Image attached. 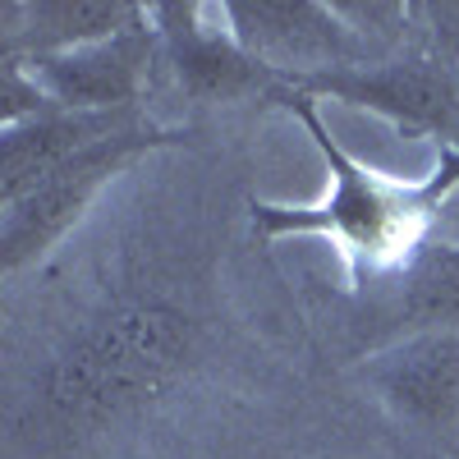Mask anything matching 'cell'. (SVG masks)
<instances>
[{
  "mask_svg": "<svg viewBox=\"0 0 459 459\" xmlns=\"http://www.w3.org/2000/svg\"><path fill=\"white\" fill-rule=\"evenodd\" d=\"M138 125L134 110L120 115H74V110H47L37 120L0 129V203H14L19 194L51 175L74 152H83L110 134Z\"/></svg>",
  "mask_w": 459,
  "mask_h": 459,
  "instance_id": "obj_9",
  "label": "cell"
},
{
  "mask_svg": "<svg viewBox=\"0 0 459 459\" xmlns=\"http://www.w3.org/2000/svg\"><path fill=\"white\" fill-rule=\"evenodd\" d=\"M285 106L303 120L313 147L322 152V161L331 170V194L317 207L257 203L253 225L266 239H285V235L331 239V248L354 266V276H386V272L400 276L418 257V248L441 230V216H446L450 198L459 194V147L441 152V166L428 179L404 184V179L377 175L363 161H354L350 152L331 138L313 97L285 88Z\"/></svg>",
  "mask_w": 459,
  "mask_h": 459,
  "instance_id": "obj_1",
  "label": "cell"
},
{
  "mask_svg": "<svg viewBox=\"0 0 459 459\" xmlns=\"http://www.w3.org/2000/svg\"><path fill=\"white\" fill-rule=\"evenodd\" d=\"M235 42L262 60L281 83L313 79L326 69L363 65L359 28L340 14V5L317 0H230L221 5Z\"/></svg>",
  "mask_w": 459,
  "mask_h": 459,
  "instance_id": "obj_5",
  "label": "cell"
},
{
  "mask_svg": "<svg viewBox=\"0 0 459 459\" xmlns=\"http://www.w3.org/2000/svg\"><path fill=\"white\" fill-rule=\"evenodd\" d=\"M437 235H450V239H459V216H446V221H441V230H437Z\"/></svg>",
  "mask_w": 459,
  "mask_h": 459,
  "instance_id": "obj_12",
  "label": "cell"
},
{
  "mask_svg": "<svg viewBox=\"0 0 459 459\" xmlns=\"http://www.w3.org/2000/svg\"><path fill=\"white\" fill-rule=\"evenodd\" d=\"M161 51L175 79L198 101H244L281 83L262 60H253L225 28L221 5H152Z\"/></svg>",
  "mask_w": 459,
  "mask_h": 459,
  "instance_id": "obj_8",
  "label": "cell"
},
{
  "mask_svg": "<svg viewBox=\"0 0 459 459\" xmlns=\"http://www.w3.org/2000/svg\"><path fill=\"white\" fill-rule=\"evenodd\" d=\"M147 5L134 0H32V5H10L5 10V32H0V56H56L74 51L88 42H106V37L143 23Z\"/></svg>",
  "mask_w": 459,
  "mask_h": 459,
  "instance_id": "obj_10",
  "label": "cell"
},
{
  "mask_svg": "<svg viewBox=\"0 0 459 459\" xmlns=\"http://www.w3.org/2000/svg\"><path fill=\"white\" fill-rule=\"evenodd\" d=\"M161 51L157 23H152V5L143 14V23L106 37V42H88L74 51H56V56H32L19 60L32 83L47 92V101L56 110H74V115H120L134 110L138 97L152 83V60Z\"/></svg>",
  "mask_w": 459,
  "mask_h": 459,
  "instance_id": "obj_6",
  "label": "cell"
},
{
  "mask_svg": "<svg viewBox=\"0 0 459 459\" xmlns=\"http://www.w3.org/2000/svg\"><path fill=\"white\" fill-rule=\"evenodd\" d=\"M368 386L404 428L459 441V331H404L363 363Z\"/></svg>",
  "mask_w": 459,
  "mask_h": 459,
  "instance_id": "obj_7",
  "label": "cell"
},
{
  "mask_svg": "<svg viewBox=\"0 0 459 459\" xmlns=\"http://www.w3.org/2000/svg\"><path fill=\"white\" fill-rule=\"evenodd\" d=\"M303 97H331L344 106L372 110L381 120H391L413 134H437L446 147H459V74L450 60L413 51L400 60H363V65H344L326 69L313 79L285 83Z\"/></svg>",
  "mask_w": 459,
  "mask_h": 459,
  "instance_id": "obj_4",
  "label": "cell"
},
{
  "mask_svg": "<svg viewBox=\"0 0 459 459\" xmlns=\"http://www.w3.org/2000/svg\"><path fill=\"white\" fill-rule=\"evenodd\" d=\"M161 143H166L161 129L138 120V125L110 134L83 152H74L69 161H60L51 175H42L14 203H0V266L19 272V266L51 253L88 216V207L101 198V188L115 175H125V166L138 152L161 147Z\"/></svg>",
  "mask_w": 459,
  "mask_h": 459,
  "instance_id": "obj_3",
  "label": "cell"
},
{
  "mask_svg": "<svg viewBox=\"0 0 459 459\" xmlns=\"http://www.w3.org/2000/svg\"><path fill=\"white\" fill-rule=\"evenodd\" d=\"M395 308L409 331H432V326L459 331V239L432 235L418 248V257L400 272Z\"/></svg>",
  "mask_w": 459,
  "mask_h": 459,
  "instance_id": "obj_11",
  "label": "cell"
},
{
  "mask_svg": "<svg viewBox=\"0 0 459 459\" xmlns=\"http://www.w3.org/2000/svg\"><path fill=\"white\" fill-rule=\"evenodd\" d=\"M194 359V326L166 303H129L79 331L47 363L37 413L56 432H92L166 395Z\"/></svg>",
  "mask_w": 459,
  "mask_h": 459,
  "instance_id": "obj_2",
  "label": "cell"
}]
</instances>
